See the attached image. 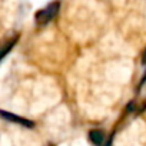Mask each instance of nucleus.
<instances>
[{
	"label": "nucleus",
	"mask_w": 146,
	"mask_h": 146,
	"mask_svg": "<svg viewBox=\"0 0 146 146\" xmlns=\"http://www.w3.org/2000/svg\"><path fill=\"white\" fill-rule=\"evenodd\" d=\"M59 3H50L49 6H46L44 9L39 10L36 13V23L37 25H47L56 15L59 10Z\"/></svg>",
	"instance_id": "nucleus-1"
},
{
	"label": "nucleus",
	"mask_w": 146,
	"mask_h": 146,
	"mask_svg": "<svg viewBox=\"0 0 146 146\" xmlns=\"http://www.w3.org/2000/svg\"><path fill=\"white\" fill-rule=\"evenodd\" d=\"M0 116H2L3 119H6V120H9V122L19 123V125H22V126H25V127H33V126H35V123H33L32 120L25 119V117H22V116H17V115H15V113L6 112V110H0Z\"/></svg>",
	"instance_id": "nucleus-2"
},
{
	"label": "nucleus",
	"mask_w": 146,
	"mask_h": 146,
	"mask_svg": "<svg viewBox=\"0 0 146 146\" xmlns=\"http://www.w3.org/2000/svg\"><path fill=\"white\" fill-rule=\"evenodd\" d=\"M89 139H90L92 143L100 145V143H103V140H105V133H103L102 130H99V129H92V130L89 132Z\"/></svg>",
	"instance_id": "nucleus-3"
},
{
	"label": "nucleus",
	"mask_w": 146,
	"mask_h": 146,
	"mask_svg": "<svg viewBox=\"0 0 146 146\" xmlns=\"http://www.w3.org/2000/svg\"><path fill=\"white\" fill-rule=\"evenodd\" d=\"M16 40H17V39H12V40H9V42H6L5 44L0 46V60H2V59L12 50V47L16 44Z\"/></svg>",
	"instance_id": "nucleus-4"
},
{
	"label": "nucleus",
	"mask_w": 146,
	"mask_h": 146,
	"mask_svg": "<svg viewBox=\"0 0 146 146\" xmlns=\"http://www.w3.org/2000/svg\"><path fill=\"white\" fill-rule=\"evenodd\" d=\"M142 62L146 64V49H145V52H143V59H142Z\"/></svg>",
	"instance_id": "nucleus-5"
},
{
	"label": "nucleus",
	"mask_w": 146,
	"mask_h": 146,
	"mask_svg": "<svg viewBox=\"0 0 146 146\" xmlns=\"http://www.w3.org/2000/svg\"><path fill=\"white\" fill-rule=\"evenodd\" d=\"M103 146H112V139H109V140H108V142H106Z\"/></svg>",
	"instance_id": "nucleus-6"
}]
</instances>
